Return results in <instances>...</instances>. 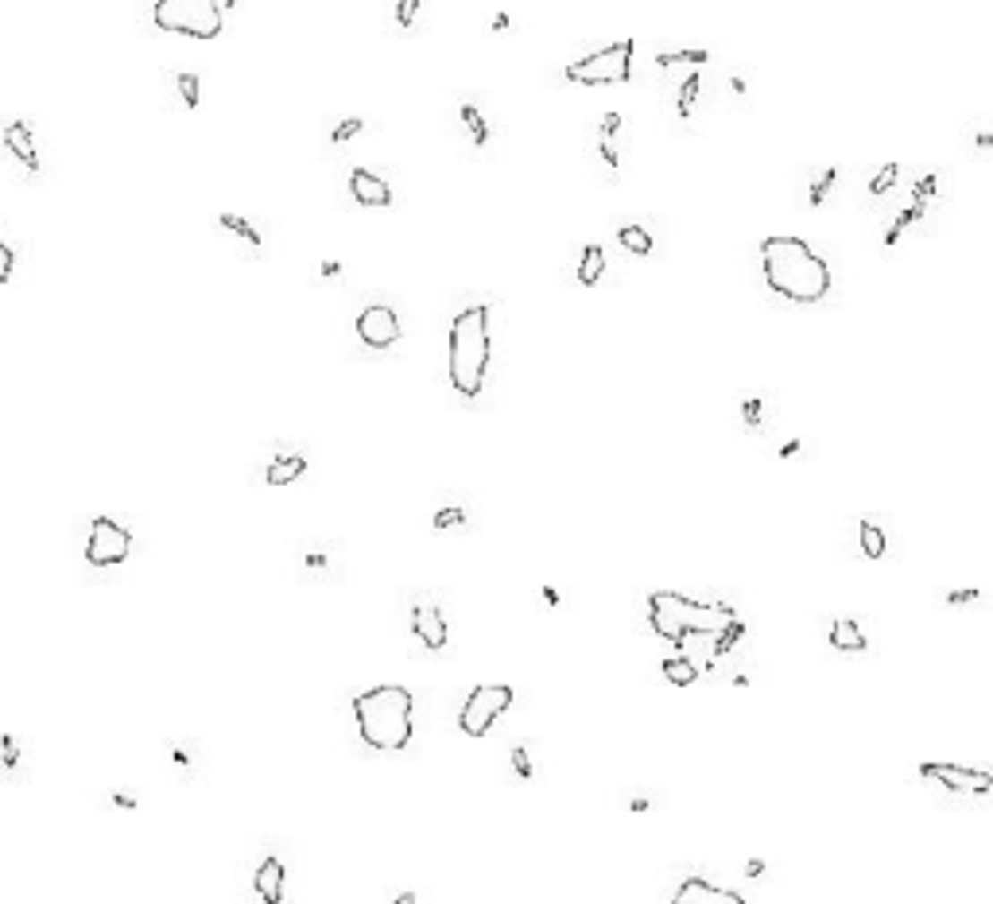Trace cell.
<instances>
[{
    "label": "cell",
    "mask_w": 993,
    "mask_h": 904,
    "mask_svg": "<svg viewBox=\"0 0 993 904\" xmlns=\"http://www.w3.org/2000/svg\"><path fill=\"white\" fill-rule=\"evenodd\" d=\"M761 272L773 296L800 303V307L826 299L835 284L831 264L803 237H792V233H773V237L761 241Z\"/></svg>",
    "instance_id": "6da1fadb"
},
{
    "label": "cell",
    "mask_w": 993,
    "mask_h": 904,
    "mask_svg": "<svg viewBox=\"0 0 993 904\" xmlns=\"http://www.w3.org/2000/svg\"><path fill=\"white\" fill-rule=\"evenodd\" d=\"M493 366V311L489 303H474L454 314L447 338V373L450 389L462 400H477Z\"/></svg>",
    "instance_id": "7a4b0ae2"
},
{
    "label": "cell",
    "mask_w": 993,
    "mask_h": 904,
    "mask_svg": "<svg viewBox=\"0 0 993 904\" xmlns=\"http://www.w3.org/2000/svg\"><path fill=\"white\" fill-rule=\"evenodd\" d=\"M361 742L377 753H400L412 742V691L400 684H377L354 699Z\"/></svg>",
    "instance_id": "3957f363"
},
{
    "label": "cell",
    "mask_w": 993,
    "mask_h": 904,
    "mask_svg": "<svg viewBox=\"0 0 993 904\" xmlns=\"http://www.w3.org/2000/svg\"><path fill=\"white\" fill-rule=\"evenodd\" d=\"M648 621L656 637L675 641L687 629H726L738 621V614L726 602H698V598H687L680 590H652Z\"/></svg>",
    "instance_id": "277c9868"
},
{
    "label": "cell",
    "mask_w": 993,
    "mask_h": 904,
    "mask_svg": "<svg viewBox=\"0 0 993 904\" xmlns=\"http://www.w3.org/2000/svg\"><path fill=\"white\" fill-rule=\"evenodd\" d=\"M159 31L191 35V39H218L226 28V4L221 0H156L151 8Z\"/></svg>",
    "instance_id": "5b68a950"
},
{
    "label": "cell",
    "mask_w": 993,
    "mask_h": 904,
    "mask_svg": "<svg viewBox=\"0 0 993 904\" xmlns=\"http://www.w3.org/2000/svg\"><path fill=\"white\" fill-rule=\"evenodd\" d=\"M633 51H637L633 39H617L586 58H575L563 70V78L575 82V86H617V82H629L633 78Z\"/></svg>",
    "instance_id": "8992f818"
},
{
    "label": "cell",
    "mask_w": 993,
    "mask_h": 904,
    "mask_svg": "<svg viewBox=\"0 0 993 904\" xmlns=\"http://www.w3.org/2000/svg\"><path fill=\"white\" fill-rule=\"evenodd\" d=\"M512 707V687L509 684H477L466 695L458 710V730L470 737H485L497 726V719Z\"/></svg>",
    "instance_id": "52a82bcc"
},
{
    "label": "cell",
    "mask_w": 993,
    "mask_h": 904,
    "mask_svg": "<svg viewBox=\"0 0 993 904\" xmlns=\"http://www.w3.org/2000/svg\"><path fill=\"white\" fill-rule=\"evenodd\" d=\"M920 777H924L936 792L947 796H974V800H986L993 792V777L986 769H966V765H951V761H924L920 765Z\"/></svg>",
    "instance_id": "ba28073f"
},
{
    "label": "cell",
    "mask_w": 993,
    "mask_h": 904,
    "mask_svg": "<svg viewBox=\"0 0 993 904\" xmlns=\"http://www.w3.org/2000/svg\"><path fill=\"white\" fill-rule=\"evenodd\" d=\"M741 633H745V625H741V617H738L726 629H687L672 644H675V652H680L683 660H691L698 672H706V667H715V660L741 637Z\"/></svg>",
    "instance_id": "9c48e42d"
},
{
    "label": "cell",
    "mask_w": 993,
    "mask_h": 904,
    "mask_svg": "<svg viewBox=\"0 0 993 904\" xmlns=\"http://www.w3.org/2000/svg\"><path fill=\"white\" fill-rule=\"evenodd\" d=\"M133 551V532L116 524L113 516H93L90 539H86V563L90 567H116Z\"/></svg>",
    "instance_id": "30bf717a"
},
{
    "label": "cell",
    "mask_w": 993,
    "mask_h": 904,
    "mask_svg": "<svg viewBox=\"0 0 993 904\" xmlns=\"http://www.w3.org/2000/svg\"><path fill=\"white\" fill-rule=\"evenodd\" d=\"M400 334H404L400 314H396L389 303H369V307L357 314V338H361V346L377 349V354L392 349L396 342H400Z\"/></svg>",
    "instance_id": "8fae6325"
},
{
    "label": "cell",
    "mask_w": 993,
    "mask_h": 904,
    "mask_svg": "<svg viewBox=\"0 0 993 904\" xmlns=\"http://www.w3.org/2000/svg\"><path fill=\"white\" fill-rule=\"evenodd\" d=\"M594 151L605 163V171H621L625 163V116L621 113H605L598 128H594Z\"/></svg>",
    "instance_id": "7c38bea8"
},
{
    "label": "cell",
    "mask_w": 993,
    "mask_h": 904,
    "mask_svg": "<svg viewBox=\"0 0 993 904\" xmlns=\"http://www.w3.org/2000/svg\"><path fill=\"white\" fill-rule=\"evenodd\" d=\"M412 633L419 637V644H424V649H431V652L447 649V637H450L447 617H442V609H439L435 602H419V606H412Z\"/></svg>",
    "instance_id": "4fadbf2b"
},
{
    "label": "cell",
    "mask_w": 993,
    "mask_h": 904,
    "mask_svg": "<svg viewBox=\"0 0 993 904\" xmlns=\"http://www.w3.org/2000/svg\"><path fill=\"white\" fill-rule=\"evenodd\" d=\"M672 900L675 904H741L745 897L733 893V889H726V885L706 882V877H687V882L675 889Z\"/></svg>",
    "instance_id": "5bb4252c"
},
{
    "label": "cell",
    "mask_w": 993,
    "mask_h": 904,
    "mask_svg": "<svg viewBox=\"0 0 993 904\" xmlns=\"http://www.w3.org/2000/svg\"><path fill=\"white\" fill-rule=\"evenodd\" d=\"M349 194H354V202L361 206H392V186L381 179V175H372L369 168H354L349 171Z\"/></svg>",
    "instance_id": "9a60e30c"
},
{
    "label": "cell",
    "mask_w": 993,
    "mask_h": 904,
    "mask_svg": "<svg viewBox=\"0 0 993 904\" xmlns=\"http://www.w3.org/2000/svg\"><path fill=\"white\" fill-rule=\"evenodd\" d=\"M284 882H287V870H284V862H279L276 854H268V858L256 865V874H253L256 897H261L264 904H279V900H284Z\"/></svg>",
    "instance_id": "2e32d148"
},
{
    "label": "cell",
    "mask_w": 993,
    "mask_h": 904,
    "mask_svg": "<svg viewBox=\"0 0 993 904\" xmlns=\"http://www.w3.org/2000/svg\"><path fill=\"white\" fill-rule=\"evenodd\" d=\"M4 144H8V151H12V156H16L28 171H39V156H35V136H31V128L23 125V121H12V125L4 128Z\"/></svg>",
    "instance_id": "e0dca14e"
},
{
    "label": "cell",
    "mask_w": 993,
    "mask_h": 904,
    "mask_svg": "<svg viewBox=\"0 0 993 904\" xmlns=\"http://www.w3.org/2000/svg\"><path fill=\"white\" fill-rule=\"evenodd\" d=\"M218 229H221V233H229L233 241H241L244 249H249V256H261L264 237L256 233L253 221H244V218H237V214H218Z\"/></svg>",
    "instance_id": "ac0fdd59"
},
{
    "label": "cell",
    "mask_w": 993,
    "mask_h": 904,
    "mask_svg": "<svg viewBox=\"0 0 993 904\" xmlns=\"http://www.w3.org/2000/svg\"><path fill=\"white\" fill-rule=\"evenodd\" d=\"M303 474H307V458L303 454H279V458L268 462L264 481L268 486H291V481H299Z\"/></svg>",
    "instance_id": "d6986e66"
},
{
    "label": "cell",
    "mask_w": 993,
    "mask_h": 904,
    "mask_svg": "<svg viewBox=\"0 0 993 904\" xmlns=\"http://www.w3.org/2000/svg\"><path fill=\"white\" fill-rule=\"evenodd\" d=\"M831 644H835L838 652H866V649H869V637L861 633L858 621L838 617L835 625H831Z\"/></svg>",
    "instance_id": "ffe728a7"
},
{
    "label": "cell",
    "mask_w": 993,
    "mask_h": 904,
    "mask_svg": "<svg viewBox=\"0 0 993 904\" xmlns=\"http://www.w3.org/2000/svg\"><path fill=\"white\" fill-rule=\"evenodd\" d=\"M710 63V51H663L656 55V66L663 74H687V70H703Z\"/></svg>",
    "instance_id": "44dd1931"
},
{
    "label": "cell",
    "mask_w": 993,
    "mask_h": 904,
    "mask_svg": "<svg viewBox=\"0 0 993 904\" xmlns=\"http://www.w3.org/2000/svg\"><path fill=\"white\" fill-rule=\"evenodd\" d=\"M698 90H703V74H698V70H687V74L680 78V86H675V113H680V121H691V113L698 105Z\"/></svg>",
    "instance_id": "7402d4cb"
},
{
    "label": "cell",
    "mask_w": 993,
    "mask_h": 904,
    "mask_svg": "<svg viewBox=\"0 0 993 904\" xmlns=\"http://www.w3.org/2000/svg\"><path fill=\"white\" fill-rule=\"evenodd\" d=\"M602 276H605V253H602V245H586V249H582V261H578V284H582V288H594Z\"/></svg>",
    "instance_id": "603a6c76"
},
{
    "label": "cell",
    "mask_w": 993,
    "mask_h": 904,
    "mask_svg": "<svg viewBox=\"0 0 993 904\" xmlns=\"http://www.w3.org/2000/svg\"><path fill=\"white\" fill-rule=\"evenodd\" d=\"M458 116H462V128H466V136H470V144H474V148H485V144H489V121L482 116V109H477V105H470V101H462Z\"/></svg>",
    "instance_id": "cb8c5ba5"
},
{
    "label": "cell",
    "mask_w": 993,
    "mask_h": 904,
    "mask_svg": "<svg viewBox=\"0 0 993 904\" xmlns=\"http://www.w3.org/2000/svg\"><path fill=\"white\" fill-rule=\"evenodd\" d=\"M858 544H861V555L866 559H881L885 555V528L866 516V521L858 524Z\"/></svg>",
    "instance_id": "d4e9b609"
},
{
    "label": "cell",
    "mask_w": 993,
    "mask_h": 904,
    "mask_svg": "<svg viewBox=\"0 0 993 904\" xmlns=\"http://www.w3.org/2000/svg\"><path fill=\"white\" fill-rule=\"evenodd\" d=\"M924 214H928V206H924V202H908V206L901 210V214H896V221L889 226V233H885V245L893 249V245L901 241V233H904V229H912L916 221H924Z\"/></svg>",
    "instance_id": "484cf974"
},
{
    "label": "cell",
    "mask_w": 993,
    "mask_h": 904,
    "mask_svg": "<svg viewBox=\"0 0 993 904\" xmlns=\"http://www.w3.org/2000/svg\"><path fill=\"white\" fill-rule=\"evenodd\" d=\"M663 676H668V684H675V687H691L703 672H698L691 660H683V656L675 652V656H668V660H663Z\"/></svg>",
    "instance_id": "4316f807"
},
{
    "label": "cell",
    "mask_w": 993,
    "mask_h": 904,
    "mask_svg": "<svg viewBox=\"0 0 993 904\" xmlns=\"http://www.w3.org/2000/svg\"><path fill=\"white\" fill-rule=\"evenodd\" d=\"M617 241H621L633 256H648L652 253V233L645 226H637V221H629V226L617 229Z\"/></svg>",
    "instance_id": "83f0119b"
},
{
    "label": "cell",
    "mask_w": 993,
    "mask_h": 904,
    "mask_svg": "<svg viewBox=\"0 0 993 904\" xmlns=\"http://www.w3.org/2000/svg\"><path fill=\"white\" fill-rule=\"evenodd\" d=\"M303 567H307V574H314V579H334L338 574V563H334V555H326V547H311Z\"/></svg>",
    "instance_id": "f1b7e54d"
},
{
    "label": "cell",
    "mask_w": 993,
    "mask_h": 904,
    "mask_svg": "<svg viewBox=\"0 0 993 904\" xmlns=\"http://www.w3.org/2000/svg\"><path fill=\"white\" fill-rule=\"evenodd\" d=\"M896 179H901V163H885V168L873 175L869 179V194L873 198H881V194H889L893 186H896Z\"/></svg>",
    "instance_id": "f546056e"
},
{
    "label": "cell",
    "mask_w": 993,
    "mask_h": 904,
    "mask_svg": "<svg viewBox=\"0 0 993 904\" xmlns=\"http://www.w3.org/2000/svg\"><path fill=\"white\" fill-rule=\"evenodd\" d=\"M835 183H838V168H826V171L819 175V179L811 183V194H808V202H811V206H823V202H826V194L835 191Z\"/></svg>",
    "instance_id": "4dcf8cb0"
},
{
    "label": "cell",
    "mask_w": 993,
    "mask_h": 904,
    "mask_svg": "<svg viewBox=\"0 0 993 904\" xmlns=\"http://www.w3.org/2000/svg\"><path fill=\"white\" fill-rule=\"evenodd\" d=\"M175 86H179V98L186 109H198V98H202V93H198V74H179Z\"/></svg>",
    "instance_id": "1f68e13d"
},
{
    "label": "cell",
    "mask_w": 993,
    "mask_h": 904,
    "mask_svg": "<svg viewBox=\"0 0 993 904\" xmlns=\"http://www.w3.org/2000/svg\"><path fill=\"white\" fill-rule=\"evenodd\" d=\"M361 128H365V121H361V116H349V121H342V125H338L334 133H330V144H346V140H354Z\"/></svg>",
    "instance_id": "d6a6232c"
},
{
    "label": "cell",
    "mask_w": 993,
    "mask_h": 904,
    "mask_svg": "<svg viewBox=\"0 0 993 904\" xmlns=\"http://www.w3.org/2000/svg\"><path fill=\"white\" fill-rule=\"evenodd\" d=\"M415 16H419V0H396V23L404 31L415 28Z\"/></svg>",
    "instance_id": "836d02e7"
},
{
    "label": "cell",
    "mask_w": 993,
    "mask_h": 904,
    "mask_svg": "<svg viewBox=\"0 0 993 904\" xmlns=\"http://www.w3.org/2000/svg\"><path fill=\"white\" fill-rule=\"evenodd\" d=\"M936 186H939V175H924V179H920L916 186H912V202H931V198H936Z\"/></svg>",
    "instance_id": "e575fe53"
},
{
    "label": "cell",
    "mask_w": 993,
    "mask_h": 904,
    "mask_svg": "<svg viewBox=\"0 0 993 904\" xmlns=\"http://www.w3.org/2000/svg\"><path fill=\"white\" fill-rule=\"evenodd\" d=\"M458 524H466V509H442V512H435V532H447V528H458Z\"/></svg>",
    "instance_id": "d590c367"
},
{
    "label": "cell",
    "mask_w": 993,
    "mask_h": 904,
    "mask_svg": "<svg viewBox=\"0 0 993 904\" xmlns=\"http://www.w3.org/2000/svg\"><path fill=\"white\" fill-rule=\"evenodd\" d=\"M741 419H745V424H749L753 431H761V427H765V400H745Z\"/></svg>",
    "instance_id": "8d00e7d4"
},
{
    "label": "cell",
    "mask_w": 993,
    "mask_h": 904,
    "mask_svg": "<svg viewBox=\"0 0 993 904\" xmlns=\"http://www.w3.org/2000/svg\"><path fill=\"white\" fill-rule=\"evenodd\" d=\"M16 761H20L16 737H12V734H4V737H0V765H4V769H16Z\"/></svg>",
    "instance_id": "74e56055"
},
{
    "label": "cell",
    "mask_w": 993,
    "mask_h": 904,
    "mask_svg": "<svg viewBox=\"0 0 993 904\" xmlns=\"http://www.w3.org/2000/svg\"><path fill=\"white\" fill-rule=\"evenodd\" d=\"M512 769H517L520 780H532V761H528V749L524 745H512Z\"/></svg>",
    "instance_id": "f35d334b"
},
{
    "label": "cell",
    "mask_w": 993,
    "mask_h": 904,
    "mask_svg": "<svg viewBox=\"0 0 993 904\" xmlns=\"http://www.w3.org/2000/svg\"><path fill=\"white\" fill-rule=\"evenodd\" d=\"M12 268H16V253L0 241V284H8V280H12Z\"/></svg>",
    "instance_id": "ab89813d"
},
{
    "label": "cell",
    "mask_w": 993,
    "mask_h": 904,
    "mask_svg": "<svg viewBox=\"0 0 993 904\" xmlns=\"http://www.w3.org/2000/svg\"><path fill=\"white\" fill-rule=\"evenodd\" d=\"M951 606H963V602H978V590H954L951 598H947Z\"/></svg>",
    "instance_id": "60d3db41"
},
{
    "label": "cell",
    "mask_w": 993,
    "mask_h": 904,
    "mask_svg": "<svg viewBox=\"0 0 993 904\" xmlns=\"http://www.w3.org/2000/svg\"><path fill=\"white\" fill-rule=\"evenodd\" d=\"M171 761H175V765H179V769H186V765H191V757H186V749H183V745H175V749H171Z\"/></svg>",
    "instance_id": "b9f144b4"
},
{
    "label": "cell",
    "mask_w": 993,
    "mask_h": 904,
    "mask_svg": "<svg viewBox=\"0 0 993 904\" xmlns=\"http://www.w3.org/2000/svg\"><path fill=\"white\" fill-rule=\"evenodd\" d=\"M109 800H113L116 807H128V812H133V807H136V800H133V796H124V792H113Z\"/></svg>",
    "instance_id": "7bdbcfd3"
},
{
    "label": "cell",
    "mask_w": 993,
    "mask_h": 904,
    "mask_svg": "<svg viewBox=\"0 0 993 904\" xmlns=\"http://www.w3.org/2000/svg\"><path fill=\"white\" fill-rule=\"evenodd\" d=\"M338 272H342V264H338V261H322V276L326 280H334Z\"/></svg>",
    "instance_id": "ee69618b"
},
{
    "label": "cell",
    "mask_w": 993,
    "mask_h": 904,
    "mask_svg": "<svg viewBox=\"0 0 993 904\" xmlns=\"http://www.w3.org/2000/svg\"><path fill=\"white\" fill-rule=\"evenodd\" d=\"M509 23H512V20L505 16V12H501V16L493 20V31H509Z\"/></svg>",
    "instance_id": "f6af8a7d"
},
{
    "label": "cell",
    "mask_w": 993,
    "mask_h": 904,
    "mask_svg": "<svg viewBox=\"0 0 993 904\" xmlns=\"http://www.w3.org/2000/svg\"><path fill=\"white\" fill-rule=\"evenodd\" d=\"M221 4H226V8H229V4H233V0H221Z\"/></svg>",
    "instance_id": "bcb514c9"
}]
</instances>
